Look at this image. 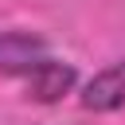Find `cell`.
I'll use <instances>...</instances> for the list:
<instances>
[{"label":"cell","instance_id":"1","mask_svg":"<svg viewBox=\"0 0 125 125\" xmlns=\"http://www.w3.org/2000/svg\"><path fill=\"white\" fill-rule=\"evenodd\" d=\"M47 59V43L31 31H4L0 35V74H31Z\"/></svg>","mask_w":125,"mask_h":125},{"label":"cell","instance_id":"2","mask_svg":"<svg viewBox=\"0 0 125 125\" xmlns=\"http://www.w3.org/2000/svg\"><path fill=\"white\" fill-rule=\"evenodd\" d=\"M82 105L94 109V113H109V109H121L125 105V59L105 66L102 74H94L82 90Z\"/></svg>","mask_w":125,"mask_h":125},{"label":"cell","instance_id":"3","mask_svg":"<svg viewBox=\"0 0 125 125\" xmlns=\"http://www.w3.org/2000/svg\"><path fill=\"white\" fill-rule=\"evenodd\" d=\"M74 66L70 62H59V59H43L31 74H27V98H35V102H59L62 94H70V86H74Z\"/></svg>","mask_w":125,"mask_h":125}]
</instances>
